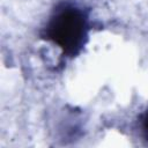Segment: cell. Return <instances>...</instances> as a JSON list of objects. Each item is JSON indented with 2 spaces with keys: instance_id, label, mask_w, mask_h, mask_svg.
Returning <instances> with one entry per match:
<instances>
[{
  "instance_id": "7a4b0ae2",
  "label": "cell",
  "mask_w": 148,
  "mask_h": 148,
  "mask_svg": "<svg viewBox=\"0 0 148 148\" xmlns=\"http://www.w3.org/2000/svg\"><path fill=\"white\" fill-rule=\"evenodd\" d=\"M139 126H140V132L142 138L148 143V108L141 113L139 119Z\"/></svg>"
},
{
  "instance_id": "6da1fadb",
  "label": "cell",
  "mask_w": 148,
  "mask_h": 148,
  "mask_svg": "<svg viewBox=\"0 0 148 148\" xmlns=\"http://www.w3.org/2000/svg\"><path fill=\"white\" fill-rule=\"evenodd\" d=\"M90 29V10L75 1L65 0L52 9L40 36L58 47L64 57L75 58L88 43Z\"/></svg>"
}]
</instances>
